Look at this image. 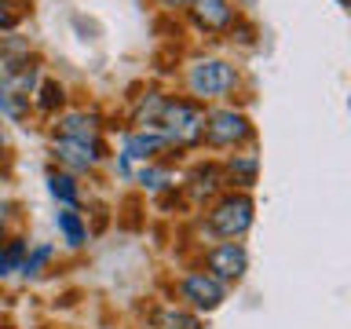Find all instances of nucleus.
<instances>
[{
	"label": "nucleus",
	"instance_id": "obj_1",
	"mask_svg": "<svg viewBox=\"0 0 351 329\" xmlns=\"http://www.w3.org/2000/svg\"><path fill=\"white\" fill-rule=\"evenodd\" d=\"M154 136H161L169 150H194V147H202L205 106L194 103V99H186V95H165L158 125H154Z\"/></svg>",
	"mask_w": 351,
	"mask_h": 329
},
{
	"label": "nucleus",
	"instance_id": "obj_2",
	"mask_svg": "<svg viewBox=\"0 0 351 329\" xmlns=\"http://www.w3.org/2000/svg\"><path fill=\"white\" fill-rule=\"evenodd\" d=\"M183 84H186V99L194 103H216V99H227L238 92L241 73L230 59H219V55H197V59L186 62L183 70Z\"/></svg>",
	"mask_w": 351,
	"mask_h": 329
},
{
	"label": "nucleus",
	"instance_id": "obj_3",
	"mask_svg": "<svg viewBox=\"0 0 351 329\" xmlns=\"http://www.w3.org/2000/svg\"><path fill=\"white\" fill-rule=\"evenodd\" d=\"M37 84H40V62L37 59L22 55V59L8 62L4 70H0V117L22 125L33 110V92H37Z\"/></svg>",
	"mask_w": 351,
	"mask_h": 329
},
{
	"label": "nucleus",
	"instance_id": "obj_4",
	"mask_svg": "<svg viewBox=\"0 0 351 329\" xmlns=\"http://www.w3.org/2000/svg\"><path fill=\"white\" fill-rule=\"evenodd\" d=\"M252 121L245 110L238 106H213L205 110V136L202 143H208V147L216 150H238V147H249L252 143Z\"/></svg>",
	"mask_w": 351,
	"mask_h": 329
},
{
	"label": "nucleus",
	"instance_id": "obj_5",
	"mask_svg": "<svg viewBox=\"0 0 351 329\" xmlns=\"http://www.w3.org/2000/svg\"><path fill=\"white\" fill-rule=\"evenodd\" d=\"M252 212H256V205H252L249 191H227L208 208V230L223 241H238L252 227Z\"/></svg>",
	"mask_w": 351,
	"mask_h": 329
},
{
	"label": "nucleus",
	"instance_id": "obj_6",
	"mask_svg": "<svg viewBox=\"0 0 351 329\" xmlns=\"http://www.w3.org/2000/svg\"><path fill=\"white\" fill-rule=\"evenodd\" d=\"M186 19L197 33H208V37H223V33H234L238 26V4L234 0H191L186 4Z\"/></svg>",
	"mask_w": 351,
	"mask_h": 329
},
{
	"label": "nucleus",
	"instance_id": "obj_7",
	"mask_svg": "<svg viewBox=\"0 0 351 329\" xmlns=\"http://www.w3.org/2000/svg\"><path fill=\"white\" fill-rule=\"evenodd\" d=\"M51 158L62 164V172H95L99 164L106 161V143L103 139H92V143H84V139H62V136H55L51 143Z\"/></svg>",
	"mask_w": 351,
	"mask_h": 329
},
{
	"label": "nucleus",
	"instance_id": "obj_8",
	"mask_svg": "<svg viewBox=\"0 0 351 329\" xmlns=\"http://www.w3.org/2000/svg\"><path fill=\"white\" fill-rule=\"evenodd\" d=\"M169 150L165 147L161 136H154V132H125V139H121V154H117V169L125 175H136L143 164H154L161 158V154Z\"/></svg>",
	"mask_w": 351,
	"mask_h": 329
},
{
	"label": "nucleus",
	"instance_id": "obj_9",
	"mask_svg": "<svg viewBox=\"0 0 351 329\" xmlns=\"http://www.w3.org/2000/svg\"><path fill=\"white\" fill-rule=\"evenodd\" d=\"M180 296L191 311H216L227 300V285L216 282L208 271H191L180 278Z\"/></svg>",
	"mask_w": 351,
	"mask_h": 329
},
{
	"label": "nucleus",
	"instance_id": "obj_10",
	"mask_svg": "<svg viewBox=\"0 0 351 329\" xmlns=\"http://www.w3.org/2000/svg\"><path fill=\"white\" fill-rule=\"evenodd\" d=\"M205 271L213 274L216 282H238L241 274L249 271V252L238 245V241H219L205 252Z\"/></svg>",
	"mask_w": 351,
	"mask_h": 329
},
{
	"label": "nucleus",
	"instance_id": "obj_11",
	"mask_svg": "<svg viewBox=\"0 0 351 329\" xmlns=\"http://www.w3.org/2000/svg\"><path fill=\"white\" fill-rule=\"evenodd\" d=\"M55 132L62 139H84V143L103 139V114L99 110H66L55 121Z\"/></svg>",
	"mask_w": 351,
	"mask_h": 329
},
{
	"label": "nucleus",
	"instance_id": "obj_12",
	"mask_svg": "<svg viewBox=\"0 0 351 329\" xmlns=\"http://www.w3.org/2000/svg\"><path fill=\"white\" fill-rule=\"evenodd\" d=\"M260 175V154L256 150H241V154H230L227 158V180L238 183V191H249Z\"/></svg>",
	"mask_w": 351,
	"mask_h": 329
},
{
	"label": "nucleus",
	"instance_id": "obj_13",
	"mask_svg": "<svg viewBox=\"0 0 351 329\" xmlns=\"http://www.w3.org/2000/svg\"><path fill=\"white\" fill-rule=\"evenodd\" d=\"M55 227H59V234L70 249L88 245V223H84V216L77 212V208H59V212H55Z\"/></svg>",
	"mask_w": 351,
	"mask_h": 329
},
{
	"label": "nucleus",
	"instance_id": "obj_14",
	"mask_svg": "<svg viewBox=\"0 0 351 329\" xmlns=\"http://www.w3.org/2000/svg\"><path fill=\"white\" fill-rule=\"evenodd\" d=\"M48 191H51V197L59 202V208H77L81 205V183H77V175L73 172H48Z\"/></svg>",
	"mask_w": 351,
	"mask_h": 329
},
{
	"label": "nucleus",
	"instance_id": "obj_15",
	"mask_svg": "<svg viewBox=\"0 0 351 329\" xmlns=\"http://www.w3.org/2000/svg\"><path fill=\"white\" fill-rule=\"evenodd\" d=\"M66 106V84L55 81V77H40L37 92H33V110H40V114H59Z\"/></svg>",
	"mask_w": 351,
	"mask_h": 329
},
{
	"label": "nucleus",
	"instance_id": "obj_16",
	"mask_svg": "<svg viewBox=\"0 0 351 329\" xmlns=\"http://www.w3.org/2000/svg\"><path fill=\"white\" fill-rule=\"evenodd\" d=\"M219 186H223V172H219L216 164H202V169H197L191 180H186V191H191L194 202H202V197L216 194Z\"/></svg>",
	"mask_w": 351,
	"mask_h": 329
},
{
	"label": "nucleus",
	"instance_id": "obj_17",
	"mask_svg": "<svg viewBox=\"0 0 351 329\" xmlns=\"http://www.w3.org/2000/svg\"><path fill=\"white\" fill-rule=\"evenodd\" d=\"M154 329H202V318L194 311H186V307H161L158 315H154Z\"/></svg>",
	"mask_w": 351,
	"mask_h": 329
},
{
	"label": "nucleus",
	"instance_id": "obj_18",
	"mask_svg": "<svg viewBox=\"0 0 351 329\" xmlns=\"http://www.w3.org/2000/svg\"><path fill=\"white\" fill-rule=\"evenodd\" d=\"M26 252H29V241H26V238H8V241H0V278L19 274V271H22V260H26Z\"/></svg>",
	"mask_w": 351,
	"mask_h": 329
},
{
	"label": "nucleus",
	"instance_id": "obj_19",
	"mask_svg": "<svg viewBox=\"0 0 351 329\" xmlns=\"http://www.w3.org/2000/svg\"><path fill=\"white\" fill-rule=\"evenodd\" d=\"M51 256H55L51 245H33V249L26 252V260H22V271H19V274H26V278H37V274L48 267Z\"/></svg>",
	"mask_w": 351,
	"mask_h": 329
},
{
	"label": "nucleus",
	"instance_id": "obj_20",
	"mask_svg": "<svg viewBox=\"0 0 351 329\" xmlns=\"http://www.w3.org/2000/svg\"><path fill=\"white\" fill-rule=\"evenodd\" d=\"M22 0H0V33H11L22 22Z\"/></svg>",
	"mask_w": 351,
	"mask_h": 329
},
{
	"label": "nucleus",
	"instance_id": "obj_21",
	"mask_svg": "<svg viewBox=\"0 0 351 329\" xmlns=\"http://www.w3.org/2000/svg\"><path fill=\"white\" fill-rule=\"evenodd\" d=\"M186 4L191 0H158V8H165V11H186Z\"/></svg>",
	"mask_w": 351,
	"mask_h": 329
},
{
	"label": "nucleus",
	"instance_id": "obj_22",
	"mask_svg": "<svg viewBox=\"0 0 351 329\" xmlns=\"http://www.w3.org/2000/svg\"><path fill=\"white\" fill-rule=\"evenodd\" d=\"M4 147H8V132H4V125H0V154H4Z\"/></svg>",
	"mask_w": 351,
	"mask_h": 329
},
{
	"label": "nucleus",
	"instance_id": "obj_23",
	"mask_svg": "<svg viewBox=\"0 0 351 329\" xmlns=\"http://www.w3.org/2000/svg\"><path fill=\"white\" fill-rule=\"evenodd\" d=\"M4 234H8V223H4V212H0V241H4Z\"/></svg>",
	"mask_w": 351,
	"mask_h": 329
},
{
	"label": "nucleus",
	"instance_id": "obj_24",
	"mask_svg": "<svg viewBox=\"0 0 351 329\" xmlns=\"http://www.w3.org/2000/svg\"><path fill=\"white\" fill-rule=\"evenodd\" d=\"M337 4H348V0H337Z\"/></svg>",
	"mask_w": 351,
	"mask_h": 329
},
{
	"label": "nucleus",
	"instance_id": "obj_25",
	"mask_svg": "<svg viewBox=\"0 0 351 329\" xmlns=\"http://www.w3.org/2000/svg\"><path fill=\"white\" fill-rule=\"evenodd\" d=\"M143 329H154V326H143Z\"/></svg>",
	"mask_w": 351,
	"mask_h": 329
},
{
	"label": "nucleus",
	"instance_id": "obj_26",
	"mask_svg": "<svg viewBox=\"0 0 351 329\" xmlns=\"http://www.w3.org/2000/svg\"><path fill=\"white\" fill-rule=\"evenodd\" d=\"M22 4H26V0H22Z\"/></svg>",
	"mask_w": 351,
	"mask_h": 329
}]
</instances>
